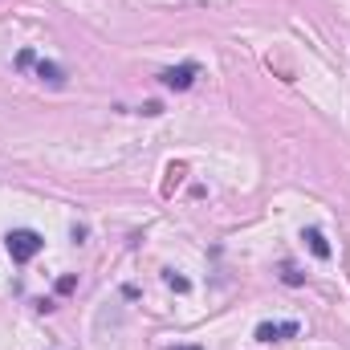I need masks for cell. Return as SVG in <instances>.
Here are the masks:
<instances>
[{"label": "cell", "mask_w": 350, "mask_h": 350, "mask_svg": "<svg viewBox=\"0 0 350 350\" xmlns=\"http://www.w3.org/2000/svg\"><path fill=\"white\" fill-rule=\"evenodd\" d=\"M4 245H8V257L16 265H29L41 249H45V237L33 232V228H12V232L4 237Z\"/></svg>", "instance_id": "cell-1"}, {"label": "cell", "mask_w": 350, "mask_h": 350, "mask_svg": "<svg viewBox=\"0 0 350 350\" xmlns=\"http://www.w3.org/2000/svg\"><path fill=\"white\" fill-rule=\"evenodd\" d=\"M16 66H21V70H29V66H33V70H37V78H41V82H49V86H66V70H62V66H53V62H45V57H37L33 49H25V53L16 57Z\"/></svg>", "instance_id": "cell-2"}, {"label": "cell", "mask_w": 350, "mask_h": 350, "mask_svg": "<svg viewBox=\"0 0 350 350\" xmlns=\"http://www.w3.org/2000/svg\"><path fill=\"white\" fill-rule=\"evenodd\" d=\"M301 334V326L297 322H261L257 326V342H281V338H297Z\"/></svg>", "instance_id": "cell-3"}, {"label": "cell", "mask_w": 350, "mask_h": 350, "mask_svg": "<svg viewBox=\"0 0 350 350\" xmlns=\"http://www.w3.org/2000/svg\"><path fill=\"white\" fill-rule=\"evenodd\" d=\"M196 74H200V70L187 62V66H179V70H163V74H159V82H163L167 90H187L191 82H196Z\"/></svg>", "instance_id": "cell-4"}, {"label": "cell", "mask_w": 350, "mask_h": 350, "mask_svg": "<svg viewBox=\"0 0 350 350\" xmlns=\"http://www.w3.org/2000/svg\"><path fill=\"white\" fill-rule=\"evenodd\" d=\"M301 241L310 245V253H314L318 261H326V257H330V245H326V237H322V228H306V232H301Z\"/></svg>", "instance_id": "cell-5"}, {"label": "cell", "mask_w": 350, "mask_h": 350, "mask_svg": "<svg viewBox=\"0 0 350 350\" xmlns=\"http://www.w3.org/2000/svg\"><path fill=\"white\" fill-rule=\"evenodd\" d=\"M281 273H285V285H301V273H297V269H293V265H285V269H281Z\"/></svg>", "instance_id": "cell-6"}, {"label": "cell", "mask_w": 350, "mask_h": 350, "mask_svg": "<svg viewBox=\"0 0 350 350\" xmlns=\"http://www.w3.org/2000/svg\"><path fill=\"white\" fill-rule=\"evenodd\" d=\"M175 350H204V347H175Z\"/></svg>", "instance_id": "cell-7"}]
</instances>
